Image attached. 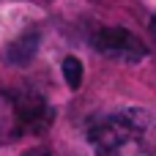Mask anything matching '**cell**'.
<instances>
[{
  "instance_id": "cell-1",
  "label": "cell",
  "mask_w": 156,
  "mask_h": 156,
  "mask_svg": "<svg viewBox=\"0 0 156 156\" xmlns=\"http://www.w3.org/2000/svg\"><path fill=\"white\" fill-rule=\"evenodd\" d=\"M96 156H156V115L145 107H121L88 123Z\"/></svg>"
},
{
  "instance_id": "cell-2",
  "label": "cell",
  "mask_w": 156,
  "mask_h": 156,
  "mask_svg": "<svg viewBox=\"0 0 156 156\" xmlns=\"http://www.w3.org/2000/svg\"><path fill=\"white\" fill-rule=\"evenodd\" d=\"M90 44L99 55L110 60H121V63H140L148 55V47L140 41V36H134L126 27H99Z\"/></svg>"
},
{
  "instance_id": "cell-3",
  "label": "cell",
  "mask_w": 156,
  "mask_h": 156,
  "mask_svg": "<svg viewBox=\"0 0 156 156\" xmlns=\"http://www.w3.org/2000/svg\"><path fill=\"white\" fill-rule=\"evenodd\" d=\"M8 101H11V110H14L19 129H25L30 134H41L52 123V107L47 104V99L38 90H33V88L8 90Z\"/></svg>"
},
{
  "instance_id": "cell-4",
  "label": "cell",
  "mask_w": 156,
  "mask_h": 156,
  "mask_svg": "<svg viewBox=\"0 0 156 156\" xmlns=\"http://www.w3.org/2000/svg\"><path fill=\"white\" fill-rule=\"evenodd\" d=\"M38 44H41V30H38V27H27L22 36H16V38L8 44L5 60H8L11 66H25V63H30V60L36 58V52H38Z\"/></svg>"
},
{
  "instance_id": "cell-5",
  "label": "cell",
  "mask_w": 156,
  "mask_h": 156,
  "mask_svg": "<svg viewBox=\"0 0 156 156\" xmlns=\"http://www.w3.org/2000/svg\"><path fill=\"white\" fill-rule=\"evenodd\" d=\"M60 71H63V80L71 90H77L82 85V60L77 55H66L63 63H60Z\"/></svg>"
},
{
  "instance_id": "cell-6",
  "label": "cell",
  "mask_w": 156,
  "mask_h": 156,
  "mask_svg": "<svg viewBox=\"0 0 156 156\" xmlns=\"http://www.w3.org/2000/svg\"><path fill=\"white\" fill-rule=\"evenodd\" d=\"M25 156H49V151H44V148H33V151H27Z\"/></svg>"
},
{
  "instance_id": "cell-7",
  "label": "cell",
  "mask_w": 156,
  "mask_h": 156,
  "mask_svg": "<svg viewBox=\"0 0 156 156\" xmlns=\"http://www.w3.org/2000/svg\"><path fill=\"white\" fill-rule=\"evenodd\" d=\"M151 33H154V38H156V19L151 22Z\"/></svg>"
}]
</instances>
